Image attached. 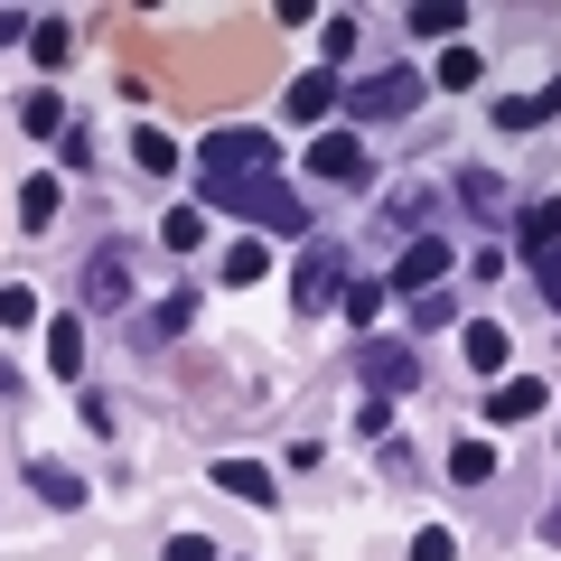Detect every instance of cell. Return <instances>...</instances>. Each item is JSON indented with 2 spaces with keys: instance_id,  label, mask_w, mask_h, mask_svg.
I'll return each mask as SVG.
<instances>
[{
  "instance_id": "obj_1",
  "label": "cell",
  "mask_w": 561,
  "mask_h": 561,
  "mask_svg": "<svg viewBox=\"0 0 561 561\" xmlns=\"http://www.w3.org/2000/svg\"><path fill=\"white\" fill-rule=\"evenodd\" d=\"M272 131H253V122H234V131H216L206 140V206H225V197H243L253 179H272Z\"/></svg>"
},
{
  "instance_id": "obj_2",
  "label": "cell",
  "mask_w": 561,
  "mask_h": 561,
  "mask_svg": "<svg viewBox=\"0 0 561 561\" xmlns=\"http://www.w3.org/2000/svg\"><path fill=\"white\" fill-rule=\"evenodd\" d=\"M421 94H431L421 66H383V76H356V84H346V113H356V122H402Z\"/></svg>"
},
{
  "instance_id": "obj_3",
  "label": "cell",
  "mask_w": 561,
  "mask_h": 561,
  "mask_svg": "<svg viewBox=\"0 0 561 561\" xmlns=\"http://www.w3.org/2000/svg\"><path fill=\"white\" fill-rule=\"evenodd\" d=\"M346 280H356V272H346L337 243H309L300 272H290V309H300V319H319V309H337V300H346Z\"/></svg>"
},
{
  "instance_id": "obj_4",
  "label": "cell",
  "mask_w": 561,
  "mask_h": 561,
  "mask_svg": "<svg viewBox=\"0 0 561 561\" xmlns=\"http://www.w3.org/2000/svg\"><path fill=\"white\" fill-rule=\"evenodd\" d=\"M225 216H234V225H253V234H309V206L290 197L280 179H253L243 197H225Z\"/></svg>"
},
{
  "instance_id": "obj_5",
  "label": "cell",
  "mask_w": 561,
  "mask_h": 561,
  "mask_svg": "<svg viewBox=\"0 0 561 561\" xmlns=\"http://www.w3.org/2000/svg\"><path fill=\"white\" fill-rule=\"evenodd\" d=\"M309 179H328V187H365V179H375V160H365V140H356V131H319V140H309Z\"/></svg>"
},
{
  "instance_id": "obj_6",
  "label": "cell",
  "mask_w": 561,
  "mask_h": 561,
  "mask_svg": "<svg viewBox=\"0 0 561 561\" xmlns=\"http://www.w3.org/2000/svg\"><path fill=\"white\" fill-rule=\"evenodd\" d=\"M440 280H449V243L440 234H412V243H402V262H393V290H402V300H431Z\"/></svg>"
},
{
  "instance_id": "obj_7",
  "label": "cell",
  "mask_w": 561,
  "mask_h": 561,
  "mask_svg": "<svg viewBox=\"0 0 561 561\" xmlns=\"http://www.w3.org/2000/svg\"><path fill=\"white\" fill-rule=\"evenodd\" d=\"M122 300H131V253L103 243V253L84 262V309H122Z\"/></svg>"
},
{
  "instance_id": "obj_8",
  "label": "cell",
  "mask_w": 561,
  "mask_h": 561,
  "mask_svg": "<svg viewBox=\"0 0 561 561\" xmlns=\"http://www.w3.org/2000/svg\"><path fill=\"white\" fill-rule=\"evenodd\" d=\"M365 383H375V402H383V393H412V383H421V356H412V346H365Z\"/></svg>"
},
{
  "instance_id": "obj_9",
  "label": "cell",
  "mask_w": 561,
  "mask_h": 561,
  "mask_svg": "<svg viewBox=\"0 0 561 561\" xmlns=\"http://www.w3.org/2000/svg\"><path fill=\"white\" fill-rule=\"evenodd\" d=\"M459 346H468V375H496V383H505L515 346H505V328H496V319H468V337H459Z\"/></svg>"
},
{
  "instance_id": "obj_10",
  "label": "cell",
  "mask_w": 561,
  "mask_h": 561,
  "mask_svg": "<svg viewBox=\"0 0 561 561\" xmlns=\"http://www.w3.org/2000/svg\"><path fill=\"white\" fill-rule=\"evenodd\" d=\"M542 402H552V393H542V375H505L496 393H486V421H534Z\"/></svg>"
},
{
  "instance_id": "obj_11",
  "label": "cell",
  "mask_w": 561,
  "mask_h": 561,
  "mask_svg": "<svg viewBox=\"0 0 561 561\" xmlns=\"http://www.w3.org/2000/svg\"><path fill=\"white\" fill-rule=\"evenodd\" d=\"M20 478H28V496H47V505H84V478L66 459H28Z\"/></svg>"
},
{
  "instance_id": "obj_12",
  "label": "cell",
  "mask_w": 561,
  "mask_h": 561,
  "mask_svg": "<svg viewBox=\"0 0 561 561\" xmlns=\"http://www.w3.org/2000/svg\"><path fill=\"white\" fill-rule=\"evenodd\" d=\"M216 486H225V496H243V505H272V496H280L262 459H216Z\"/></svg>"
},
{
  "instance_id": "obj_13",
  "label": "cell",
  "mask_w": 561,
  "mask_h": 561,
  "mask_svg": "<svg viewBox=\"0 0 561 561\" xmlns=\"http://www.w3.org/2000/svg\"><path fill=\"white\" fill-rule=\"evenodd\" d=\"M515 243H524V262L552 253V243H561V197H534V206H524V216H515Z\"/></svg>"
},
{
  "instance_id": "obj_14",
  "label": "cell",
  "mask_w": 561,
  "mask_h": 561,
  "mask_svg": "<svg viewBox=\"0 0 561 561\" xmlns=\"http://www.w3.org/2000/svg\"><path fill=\"white\" fill-rule=\"evenodd\" d=\"M28 66H47V76L76 66V28H66V20H28Z\"/></svg>"
},
{
  "instance_id": "obj_15",
  "label": "cell",
  "mask_w": 561,
  "mask_h": 561,
  "mask_svg": "<svg viewBox=\"0 0 561 561\" xmlns=\"http://www.w3.org/2000/svg\"><path fill=\"white\" fill-rule=\"evenodd\" d=\"M337 113V76H328V66H309L300 84H290V122H328Z\"/></svg>"
},
{
  "instance_id": "obj_16",
  "label": "cell",
  "mask_w": 561,
  "mask_h": 561,
  "mask_svg": "<svg viewBox=\"0 0 561 561\" xmlns=\"http://www.w3.org/2000/svg\"><path fill=\"white\" fill-rule=\"evenodd\" d=\"M47 365H57V375H84V319H57V328H47Z\"/></svg>"
},
{
  "instance_id": "obj_17",
  "label": "cell",
  "mask_w": 561,
  "mask_h": 561,
  "mask_svg": "<svg viewBox=\"0 0 561 561\" xmlns=\"http://www.w3.org/2000/svg\"><path fill=\"white\" fill-rule=\"evenodd\" d=\"M431 76H440V84H449V94H468V84H478V76H486V57H478V47H468V38H459V47H449V57H440V66H431Z\"/></svg>"
},
{
  "instance_id": "obj_18",
  "label": "cell",
  "mask_w": 561,
  "mask_h": 561,
  "mask_svg": "<svg viewBox=\"0 0 561 561\" xmlns=\"http://www.w3.org/2000/svg\"><path fill=\"white\" fill-rule=\"evenodd\" d=\"M131 160L150 169V179H169V169H179V140L169 131H131Z\"/></svg>"
},
{
  "instance_id": "obj_19",
  "label": "cell",
  "mask_w": 561,
  "mask_h": 561,
  "mask_svg": "<svg viewBox=\"0 0 561 561\" xmlns=\"http://www.w3.org/2000/svg\"><path fill=\"white\" fill-rule=\"evenodd\" d=\"M160 234H169V253H197V243H206V206H169Z\"/></svg>"
},
{
  "instance_id": "obj_20",
  "label": "cell",
  "mask_w": 561,
  "mask_h": 561,
  "mask_svg": "<svg viewBox=\"0 0 561 561\" xmlns=\"http://www.w3.org/2000/svg\"><path fill=\"white\" fill-rule=\"evenodd\" d=\"M449 478H459V486L496 478V449H486V440H459V449H449Z\"/></svg>"
},
{
  "instance_id": "obj_21",
  "label": "cell",
  "mask_w": 561,
  "mask_h": 561,
  "mask_svg": "<svg viewBox=\"0 0 561 561\" xmlns=\"http://www.w3.org/2000/svg\"><path fill=\"white\" fill-rule=\"evenodd\" d=\"M20 225H28V234L57 225V179H28V187H20Z\"/></svg>"
},
{
  "instance_id": "obj_22",
  "label": "cell",
  "mask_w": 561,
  "mask_h": 561,
  "mask_svg": "<svg viewBox=\"0 0 561 561\" xmlns=\"http://www.w3.org/2000/svg\"><path fill=\"white\" fill-rule=\"evenodd\" d=\"M187 319H197V290H169V300L160 309H150V337H179V328Z\"/></svg>"
},
{
  "instance_id": "obj_23",
  "label": "cell",
  "mask_w": 561,
  "mask_h": 561,
  "mask_svg": "<svg viewBox=\"0 0 561 561\" xmlns=\"http://www.w3.org/2000/svg\"><path fill=\"white\" fill-rule=\"evenodd\" d=\"M337 309H346L356 328H375V319H383V280H346V300H337Z\"/></svg>"
},
{
  "instance_id": "obj_24",
  "label": "cell",
  "mask_w": 561,
  "mask_h": 561,
  "mask_svg": "<svg viewBox=\"0 0 561 561\" xmlns=\"http://www.w3.org/2000/svg\"><path fill=\"white\" fill-rule=\"evenodd\" d=\"M412 28H421V38H459V0H421Z\"/></svg>"
},
{
  "instance_id": "obj_25",
  "label": "cell",
  "mask_w": 561,
  "mask_h": 561,
  "mask_svg": "<svg viewBox=\"0 0 561 561\" xmlns=\"http://www.w3.org/2000/svg\"><path fill=\"white\" fill-rule=\"evenodd\" d=\"M38 319V290H28V280H0V328H28Z\"/></svg>"
},
{
  "instance_id": "obj_26",
  "label": "cell",
  "mask_w": 561,
  "mask_h": 561,
  "mask_svg": "<svg viewBox=\"0 0 561 561\" xmlns=\"http://www.w3.org/2000/svg\"><path fill=\"white\" fill-rule=\"evenodd\" d=\"M412 561H459V534H449V524H421V534H412Z\"/></svg>"
},
{
  "instance_id": "obj_27",
  "label": "cell",
  "mask_w": 561,
  "mask_h": 561,
  "mask_svg": "<svg viewBox=\"0 0 561 561\" xmlns=\"http://www.w3.org/2000/svg\"><path fill=\"white\" fill-rule=\"evenodd\" d=\"M262 262H272V253H262V243H253V234H243V243H234V253H225V280H234V290H243V280H262Z\"/></svg>"
},
{
  "instance_id": "obj_28",
  "label": "cell",
  "mask_w": 561,
  "mask_h": 561,
  "mask_svg": "<svg viewBox=\"0 0 561 561\" xmlns=\"http://www.w3.org/2000/svg\"><path fill=\"white\" fill-rule=\"evenodd\" d=\"M534 122H542L534 94H505V103H496V131H534Z\"/></svg>"
},
{
  "instance_id": "obj_29",
  "label": "cell",
  "mask_w": 561,
  "mask_h": 561,
  "mask_svg": "<svg viewBox=\"0 0 561 561\" xmlns=\"http://www.w3.org/2000/svg\"><path fill=\"white\" fill-rule=\"evenodd\" d=\"M20 122H28V131H57V140H66V103H57V94H28Z\"/></svg>"
},
{
  "instance_id": "obj_30",
  "label": "cell",
  "mask_w": 561,
  "mask_h": 561,
  "mask_svg": "<svg viewBox=\"0 0 561 561\" xmlns=\"http://www.w3.org/2000/svg\"><path fill=\"white\" fill-rule=\"evenodd\" d=\"M524 272H534V290H542V300L561 309V243H552V253H534V262H524Z\"/></svg>"
},
{
  "instance_id": "obj_31",
  "label": "cell",
  "mask_w": 561,
  "mask_h": 561,
  "mask_svg": "<svg viewBox=\"0 0 561 561\" xmlns=\"http://www.w3.org/2000/svg\"><path fill=\"white\" fill-rule=\"evenodd\" d=\"M459 197L478 206V216H505V206H496V179H486V169H468V179H459Z\"/></svg>"
},
{
  "instance_id": "obj_32",
  "label": "cell",
  "mask_w": 561,
  "mask_h": 561,
  "mask_svg": "<svg viewBox=\"0 0 561 561\" xmlns=\"http://www.w3.org/2000/svg\"><path fill=\"white\" fill-rule=\"evenodd\" d=\"M169 561H216V542L206 534H169Z\"/></svg>"
},
{
  "instance_id": "obj_33",
  "label": "cell",
  "mask_w": 561,
  "mask_h": 561,
  "mask_svg": "<svg viewBox=\"0 0 561 561\" xmlns=\"http://www.w3.org/2000/svg\"><path fill=\"white\" fill-rule=\"evenodd\" d=\"M10 38H20V10H0V47H10Z\"/></svg>"
},
{
  "instance_id": "obj_34",
  "label": "cell",
  "mask_w": 561,
  "mask_h": 561,
  "mask_svg": "<svg viewBox=\"0 0 561 561\" xmlns=\"http://www.w3.org/2000/svg\"><path fill=\"white\" fill-rule=\"evenodd\" d=\"M542 534H552V542H561V496H552V515H542Z\"/></svg>"
}]
</instances>
